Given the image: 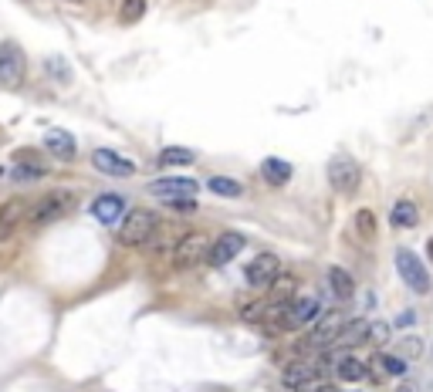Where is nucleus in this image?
<instances>
[{"mask_svg": "<svg viewBox=\"0 0 433 392\" xmlns=\"http://www.w3.org/2000/svg\"><path fill=\"white\" fill-rule=\"evenodd\" d=\"M278 274H281V260H278V257H275V254H258L248 264L244 277H248L250 287H271L275 281H278Z\"/></svg>", "mask_w": 433, "mask_h": 392, "instance_id": "9b49d317", "label": "nucleus"}, {"mask_svg": "<svg viewBox=\"0 0 433 392\" xmlns=\"http://www.w3.org/2000/svg\"><path fill=\"white\" fill-rule=\"evenodd\" d=\"M294 287H298V281L291 274H278V281L271 284V298L267 301H294Z\"/></svg>", "mask_w": 433, "mask_h": 392, "instance_id": "5701e85b", "label": "nucleus"}, {"mask_svg": "<svg viewBox=\"0 0 433 392\" xmlns=\"http://www.w3.org/2000/svg\"><path fill=\"white\" fill-rule=\"evenodd\" d=\"M372 369L383 372V376H403V372H406V359L396 355V352H393V355H376V359H372Z\"/></svg>", "mask_w": 433, "mask_h": 392, "instance_id": "4be33fe9", "label": "nucleus"}, {"mask_svg": "<svg viewBox=\"0 0 433 392\" xmlns=\"http://www.w3.org/2000/svg\"><path fill=\"white\" fill-rule=\"evenodd\" d=\"M393 264H396V274L403 277V284L410 287L413 294H430L433 277H430V271H427V264L420 260V254H413L410 247H396Z\"/></svg>", "mask_w": 433, "mask_h": 392, "instance_id": "7ed1b4c3", "label": "nucleus"}, {"mask_svg": "<svg viewBox=\"0 0 433 392\" xmlns=\"http://www.w3.org/2000/svg\"><path fill=\"white\" fill-rule=\"evenodd\" d=\"M389 224L400 226V230H413L420 224V210L413 200H396L393 210H389Z\"/></svg>", "mask_w": 433, "mask_h": 392, "instance_id": "a211bd4d", "label": "nucleus"}, {"mask_svg": "<svg viewBox=\"0 0 433 392\" xmlns=\"http://www.w3.org/2000/svg\"><path fill=\"white\" fill-rule=\"evenodd\" d=\"M156 234H159V213L149 210V207L129 210L119 224V243L122 247H149Z\"/></svg>", "mask_w": 433, "mask_h": 392, "instance_id": "f257e3e1", "label": "nucleus"}, {"mask_svg": "<svg viewBox=\"0 0 433 392\" xmlns=\"http://www.w3.org/2000/svg\"><path fill=\"white\" fill-rule=\"evenodd\" d=\"M45 176V166L41 163H31V166H21L14 173V180H21V183H28V180H41Z\"/></svg>", "mask_w": 433, "mask_h": 392, "instance_id": "cd10ccee", "label": "nucleus"}, {"mask_svg": "<svg viewBox=\"0 0 433 392\" xmlns=\"http://www.w3.org/2000/svg\"><path fill=\"white\" fill-rule=\"evenodd\" d=\"M28 217H31V207L24 196H11L7 203H0V243L11 241L21 224H28Z\"/></svg>", "mask_w": 433, "mask_h": 392, "instance_id": "6e6552de", "label": "nucleus"}, {"mask_svg": "<svg viewBox=\"0 0 433 392\" xmlns=\"http://www.w3.org/2000/svg\"><path fill=\"white\" fill-rule=\"evenodd\" d=\"M318 315H322V301H318V298H294V301H288V308H284V332L305 328V325H311Z\"/></svg>", "mask_w": 433, "mask_h": 392, "instance_id": "9d476101", "label": "nucleus"}, {"mask_svg": "<svg viewBox=\"0 0 433 392\" xmlns=\"http://www.w3.org/2000/svg\"><path fill=\"white\" fill-rule=\"evenodd\" d=\"M28 75V61L17 41H0V85L4 88H21Z\"/></svg>", "mask_w": 433, "mask_h": 392, "instance_id": "423d86ee", "label": "nucleus"}, {"mask_svg": "<svg viewBox=\"0 0 433 392\" xmlns=\"http://www.w3.org/2000/svg\"><path fill=\"white\" fill-rule=\"evenodd\" d=\"M267 308H271V301H261V298H258V301H244L241 304V318H244V321H254V325H261L264 318H267Z\"/></svg>", "mask_w": 433, "mask_h": 392, "instance_id": "393cba45", "label": "nucleus"}, {"mask_svg": "<svg viewBox=\"0 0 433 392\" xmlns=\"http://www.w3.org/2000/svg\"><path fill=\"white\" fill-rule=\"evenodd\" d=\"M71 210H75V193H71V190H54V193L41 196V200L34 203L28 220H31V226H47V224L64 220Z\"/></svg>", "mask_w": 433, "mask_h": 392, "instance_id": "20e7f679", "label": "nucleus"}, {"mask_svg": "<svg viewBox=\"0 0 433 392\" xmlns=\"http://www.w3.org/2000/svg\"><path fill=\"white\" fill-rule=\"evenodd\" d=\"M322 372H325L322 362L298 359V362H291L288 369H284V386H288V389H305V386H311V382H318Z\"/></svg>", "mask_w": 433, "mask_h": 392, "instance_id": "ddd939ff", "label": "nucleus"}, {"mask_svg": "<svg viewBox=\"0 0 433 392\" xmlns=\"http://www.w3.org/2000/svg\"><path fill=\"white\" fill-rule=\"evenodd\" d=\"M0 176H4V169H0Z\"/></svg>", "mask_w": 433, "mask_h": 392, "instance_id": "72a5a7b5", "label": "nucleus"}, {"mask_svg": "<svg viewBox=\"0 0 433 392\" xmlns=\"http://www.w3.org/2000/svg\"><path fill=\"white\" fill-rule=\"evenodd\" d=\"M92 166L98 169V173H105V176H115V180L132 176V169H136L125 156H119L115 149H95L92 152Z\"/></svg>", "mask_w": 433, "mask_h": 392, "instance_id": "4468645a", "label": "nucleus"}, {"mask_svg": "<svg viewBox=\"0 0 433 392\" xmlns=\"http://www.w3.org/2000/svg\"><path fill=\"white\" fill-rule=\"evenodd\" d=\"M356 230L362 241H372L376 237V213L372 210H359L356 213Z\"/></svg>", "mask_w": 433, "mask_h": 392, "instance_id": "a878e982", "label": "nucleus"}, {"mask_svg": "<svg viewBox=\"0 0 433 392\" xmlns=\"http://www.w3.org/2000/svg\"><path fill=\"white\" fill-rule=\"evenodd\" d=\"M47 75H58L62 81H68V78H71V71L64 68V61H62V58H51V61H47Z\"/></svg>", "mask_w": 433, "mask_h": 392, "instance_id": "7c9ffc66", "label": "nucleus"}, {"mask_svg": "<svg viewBox=\"0 0 433 392\" xmlns=\"http://www.w3.org/2000/svg\"><path fill=\"white\" fill-rule=\"evenodd\" d=\"M362 342H369V325L362 321V318H356V321H345L342 325L339 338L332 342V348L335 352H352L356 345H362Z\"/></svg>", "mask_w": 433, "mask_h": 392, "instance_id": "f3484780", "label": "nucleus"}, {"mask_svg": "<svg viewBox=\"0 0 433 392\" xmlns=\"http://www.w3.org/2000/svg\"><path fill=\"white\" fill-rule=\"evenodd\" d=\"M207 250H210V241L203 237V234H186L176 241L173 247V267L176 271H190V267H197L200 260H207Z\"/></svg>", "mask_w": 433, "mask_h": 392, "instance_id": "0eeeda50", "label": "nucleus"}, {"mask_svg": "<svg viewBox=\"0 0 433 392\" xmlns=\"http://www.w3.org/2000/svg\"><path fill=\"white\" fill-rule=\"evenodd\" d=\"M261 176H264V183H271V186H284V183L291 180V163H288V159H278V156H267L261 163Z\"/></svg>", "mask_w": 433, "mask_h": 392, "instance_id": "6ab92c4d", "label": "nucleus"}, {"mask_svg": "<svg viewBox=\"0 0 433 392\" xmlns=\"http://www.w3.org/2000/svg\"><path fill=\"white\" fill-rule=\"evenodd\" d=\"M325 176H328L335 193L352 196L359 190V183H362V169H359V163L352 156H332L328 166H325Z\"/></svg>", "mask_w": 433, "mask_h": 392, "instance_id": "39448f33", "label": "nucleus"}, {"mask_svg": "<svg viewBox=\"0 0 433 392\" xmlns=\"http://www.w3.org/2000/svg\"><path fill=\"white\" fill-rule=\"evenodd\" d=\"M420 352H423V342H420L417 335H406L400 345H396V355H403L406 362H410V359H420Z\"/></svg>", "mask_w": 433, "mask_h": 392, "instance_id": "bb28decb", "label": "nucleus"}, {"mask_svg": "<svg viewBox=\"0 0 433 392\" xmlns=\"http://www.w3.org/2000/svg\"><path fill=\"white\" fill-rule=\"evenodd\" d=\"M210 186V193H216V196H227V200H237V196L244 193V186L237 180H231V176H214V180L207 183Z\"/></svg>", "mask_w": 433, "mask_h": 392, "instance_id": "b1692460", "label": "nucleus"}, {"mask_svg": "<svg viewBox=\"0 0 433 392\" xmlns=\"http://www.w3.org/2000/svg\"><path fill=\"white\" fill-rule=\"evenodd\" d=\"M142 11H146V0H125L122 21H125V24H132L136 17H142Z\"/></svg>", "mask_w": 433, "mask_h": 392, "instance_id": "c85d7f7f", "label": "nucleus"}, {"mask_svg": "<svg viewBox=\"0 0 433 392\" xmlns=\"http://www.w3.org/2000/svg\"><path fill=\"white\" fill-rule=\"evenodd\" d=\"M125 213H129V210H125V200L119 193H102L92 203V217L98 220V224H105V226L122 224Z\"/></svg>", "mask_w": 433, "mask_h": 392, "instance_id": "2eb2a0df", "label": "nucleus"}, {"mask_svg": "<svg viewBox=\"0 0 433 392\" xmlns=\"http://www.w3.org/2000/svg\"><path fill=\"white\" fill-rule=\"evenodd\" d=\"M427 257H430V260H433V237H430V241H427Z\"/></svg>", "mask_w": 433, "mask_h": 392, "instance_id": "473e14b6", "label": "nucleus"}, {"mask_svg": "<svg viewBox=\"0 0 433 392\" xmlns=\"http://www.w3.org/2000/svg\"><path fill=\"white\" fill-rule=\"evenodd\" d=\"M400 392H420V386H413V382H403Z\"/></svg>", "mask_w": 433, "mask_h": 392, "instance_id": "2f4dec72", "label": "nucleus"}, {"mask_svg": "<svg viewBox=\"0 0 433 392\" xmlns=\"http://www.w3.org/2000/svg\"><path fill=\"white\" fill-rule=\"evenodd\" d=\"M244 247H248V241H244L237 230H224V234L210 243V250H207V264H210V267H224V264H231Z\"/></svg>", "mask_w": 433, "mask_h": 392, "instance_id": "1a4fd4ad", "label": "nucleus"}, {"mask_svg": "<svg viewBox=\"0 0 433 392\" xmlns=\"http://www.w3.org/2000/svg\"><path fill=\"white\" fill-rule=\"evenodd\" d=\"M193 159H197V152L183 149V146H166V149L156 156V163H159V166H190Z\"/></svg>", "mask_w": 433, "mask_h": 392, "instance_id": "412c9836", "label": "nucleus"}, {"mask_svg": "<svg viewBox=\"0 0 433 392\" xmlns=\"http://www.w3.org/2000/svg\"><path fill=\"white\" fill-rule=\"evenodd\" d=\"M328 287H332V294L339 301H349L356 294V281H352V274L345 267H328Z\"/></svg>", "mask_w": 433, "mask_h": 392, "instance_id": "aec40b11", "label": "nucleus"}, {"mask_svg": "<svg viewBox=\"0 0 433 392\" xmlns=\"http://www.w3.org/2000/svg\"><path fill=\"white\" fill-rule=\"evenodd\" d=\"M45 146H47V152H51L54 159H62V163H71V159L78 156L75 136H71L68 129H47Z\"/></svg>", "mask_w": 433, "mask_h": 392, "instance_id": "dca6fc26", "label": "nucleus"}, {"mask_svg": "<svg viewBox=\"0 0 433 392\" xmlns=\"http://www.w3.org/2000/svg\"><path fill=\"white\" fill-rule=\"evenodd\" d=\"M149 193L156 200H163L166 207H173V210H193L197 207L193 196L200 193V183L186 180V176H163V180L149 183Z\"/></svg>", "mask_w": 433, "mask_h": 392, "instance_id": "f03ea898", "label": "nucleus"}, {"mask_svg": "<svg viewBox=\"0 0 433 392\" xmlns=\"http://www.w3.org/2000/svg\"><path fill=\"white\" fill-rule=\"evenodd\" d=\"M328 365H332L335 379H342V382H362V379L369 376V362L359 359L356 352H335Z\"/></svg>", "mask_w": 433, "mask_h": 392, "instance_id": "f8f14e48", "label": "nucleus"}, {"mask_svg": "<svg viewBox=\"0 0 433 392\" xmlns=\"http://www.w3.org/2000/svg\"><path fill=\"white\" fill-rule=\"evenodd\" d=\"M386 338H389V325H386V321H372V325H369V342L383 345Z\"/></svg>", "mask_w": 433, "mask_h": 392, "instance_id": "c756f323", "label": "nucleus"}]
</instances>
